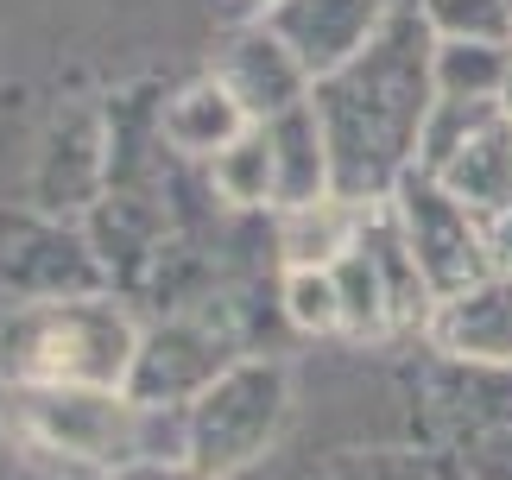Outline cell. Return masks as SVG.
<instances>
[{"instance_id":"1","label":"cell","mask_w":512,"mask_h":480,"mask_svg":"<svg viewBox=\"0 0 512 480\" xmlns=\"http://www.w3.org/2000/svg\"><path fill=\"white\" fill-rule=\"evenodd\" d=\"M329 158H336V196L354 209L392 203V190L418 171V146L437 108V32L418 0H399L386 32L310 89Z\"/></svg>"},{"instance_id":"2","label":"cell","mask_w":512,"mask_h":480,"mask_svg":"<svg viewBox=\"0 0 512 480\" xmlns=\"http://www.w3.org/2000/svg\"><path fill=\"white\" fill-rule=\"evenodd\" d=\"M140 354V323L114 291L64 304H13L0 316L7 386H121Z\"/></svg>"},{"instance_id":"3","label":"cell","mask_w":512,"mask_h":480,"mask_svg":"<svg viewBox=\"0 0 512 480\" xmlns=\"http://www.w3.org/2000/svg\"><path fill=\"white\" fill-rule=\"evenodd\" d=\"M7 424L32 455L108 480L140 462L146 411L121 386H7Z\"/></svg>"},{"instance_id":"4","label":"cell","mask_w":512,"mask_h":480,"mask_svg":"<svg viewBox=\"0 0 512 480\" xmlns=\"http://www.w3.org/2000/svg\"><path fill=\"white\" fill-rule=\"evenodd\" d=\"M247 323L234 310L228 291H215L209 304L165 310L159 323L140 329V354L127 373V398L146 411H190L234 360H247Z\"/></svg>"},{"instance_id":"5","label":"cell","mask_w":512,"mask_h":480,"mask_svg":"<svg viewBox=\"0 0 512 480\" xmlns=\"http://www.w3.org/2000/svg\"><path fill=\"white\" fill-rule=\"evenodd\" d=\"M291 417V373L272 354H247L190 405V462L209 480H234L279 443Z\"/></svg>"},{"instance_id":"6","label":"cell","mask_w":512,"mask_h":480,"mask_svg":"<svg viewBox=\"0 0 512 480\" xmlns=\"http://www.w3.org/2000/svg\"><path fill=\"white\" fill-rule=\"evenodd\" d=\"M392 222H399L411 259H418L430 297H462L468 285L494 278V240H487V222L475 209H462L430 171H411L399 190H392Z\"/></svg>"},{"instance_id":"7","label":"cell","mask_w":512,"mask_h":480,"mask_svg":"<svg viewBox=\"0 0 512 480\" xmlns=\"http://www.w3.org/2000/svg\"><path fill=\"white\" fill-rule=\"evenodd\" d=\"M0 285L13 291V304H64V297H102L108 272L83 228L38 215L0 240Z\"/></svg>"},{"instance_id":"8","label":"cell","mask_w":512,"mask_h":480,"mask_svg":"<svg viewBox=\"0 0 512 480\" xmlns=\"http://www.w3.org/2000/svg\"><path fill=\"white\" fill-rule=\"evenodd\" d=\"M392 7H399V0H272L266 26L298 51L310 83H329V76L348 70L354 57L386 32Z\"/></svg>"},{"instance_id":"9","label":"cell","mask_w":512,"mask_h":480,"mask_svg":"<svg viewBox=\"0 0 512 480\" xmlns=\"http://www.w3.org/2000/svg\"><path fill=\"white\" fill-rule=\"evenodd\" d=\"M215 76H222V89L241 102V114L253 120V127L285 120L291 108L310 102V89H317L310 70L298 64V51H291L266 19H247V26L228 38L222 57H215Z\"/></svg>"},{"instance_id":"10","label":"cell","mask_w":512,"mask_h":480,"mask_svg":"<svg viewBox=\"0 0 512 480\" xmlns=\"http://www.w3.org/2000/svg\"><path fill=\"white\" fill-rule=\"evenodd\" d=\"M38 215L51 222H76L108 196V120H95L89 108H70L38 146Z\"/></svg>"},{"instance_id":"11","label":"cell","mask_w":512,"mask_h":480,"mask_svg":"<svg viewBox=\"0 0 512 480\" xmlns=\"http://www.w3.org/2000/svg\"><path fill=\"white\" fill-rule=\"evenodd\" d=\"M430 348L462 367H512V278H481L430 310Z\"/></svg>"},{"instance_id":"12","label":"cell","mask_w":512,"mask_h":480,"mask_svg":"<svg viewBox=\"0 0 512 480\" xmlns=\"http://www.w3.org/2000/svg\"><path fill=\"white\" fill-rule=\"evenodd\" d=\"M266 139H272V190H279L272 215H298L336 196V158H329V133L310 102L291 108L285 120H272Z\"/></svg>"},{"instance_id":"13","label":"cell","mask_w":512,"mask_h":480,"mask_svg":"<svg viewBox=\"0 0 512 480\" xmlns=\"http://www.w3.org/2000/svg\"><path fill=\"white\" fill-rule=\"evenodd\" d=\"M253 120L241 114V102L222 89V76H196V83L171 89L165 95V114H159V133H165V152L171 158H190V165H209L222 158L234 139H241Z\"/></svg>"},{"instance_id":"14","label":"cell","mask_w":512,"mask_h":480,"mask_svg":"<svg viewBox=\"0 0 512 480\" xmlns=\"http://www.w3.org/2000/svg\"><path fill=\"white\" fill-rule=\"evenodd\" d=\"M437 184L456 196L462 209H475L487 228L506 222L512 215V120L487 127L481 139H468V146L437 171Z\"/></svg>"},{"instance_id":"15","label":"cell","mask_w":512,"mask_h":480,"mask_svg":"<svg viewBox=\"0 0 512 480\" xmlns=\"http://www.w3.org/2000/svg\"><path fill=\"white\" fill-rule=\"evenodd\" d=\"M361 215L342 203V196H329L317 209H298V215H272V234H279V266L285 272H329L342 266L354 253V234H361Z\"/></svg>"},{"instance_id":"16","label":"cell","mask_w":512,"mask_h":480,"mask_svg":"<svg viewBox=\"0 0 512 480\" xmlns=\"http://www.w3.org/2000/svg\"><path fill=\"white\" fill-rule=\"evenodd\" d=\"M215 203L241 209V215H272L279 209V190H272V139L266 127H247L222 158H209L203 165Z\"/></svg>"},{"instance_id":"17","label":"cell","mask_w":512,"mask_h":480,"mask_svg":"<svg viewBox=\"0 0 512 480\" xmlns=\"http://www.w3.org/2000/svg\"><path fill=\"white\" fill-rule=\"evenodd\" d=\"M506 70H512V45L437 38V95H449V102H500Z\"/></svg>"},{"instance_id":"18","label":"cell","mask_w":512,"mask_h":480,"mask_svg":"<svg viewBox=\"0 0 512 480\" xmlns=\"http://www.w3.org/2000/svg\"><path fill=\"white\" fill-rule=\"evenodd\" d=\"M323 480H475L449 449H348Z\"/></svg>"},{"instance_id":"19","label":"cell","mask_w":512,"mask_h":480,"mask_svg":"<svg viewBox=\"0 0 512 480\" xmlns=\"http://www.w3.org/2000/svg\"><path fill=\"white\" fill-rule=\"evenodd\" d=\"M329 272H336L342 323H348L342 342H386V335H399V323H392V304H386V285H380V272H373L361 253H348L342 266H329Z\"/></svg>"},{"instance_id":"20","label":"cell","mask_w":512,"mask_h":480,"mask_svg":"<svg viewBox=\"0 0 512 480\" xmlns=\"http://www.w3.org/2000/svg\"><path fill=\"white\" fill-rule=\"evenodd\" d=\"M279 316H285V329L317 335V342H329V335H348L336 272H279Z\"/></svg>"},{"instance_id":"21","label":"cell","mask_w":512,"mask_h":480,"mask_svg":"<svg viewBox=\"0 0 512 480\" xmlns=\"http://www.w3.org/2000/svg\"><path fill=\"white\" fill-rule=\"evenodd\" d=\"M506 108L500 102H449V95H437V108H430V127H424V146H418V171L437 177L449 158H456L468 139H481L487 127H500Z\"/></svg>"},{"instance_id":"22","label":"cell","mask_w":512,"mask_h":480,"mask_svg":"<svg viewBox=\"0 0 512 480\" xmlns=\"http://www.w3.org/2000/svg\"><path fill=\"white\" fill-rule=\"evenodd\" d=\"M437 38L468 45H512V0H418Z\"/></svg>"},{"instance_id":"23","label":"cell","mask_w":512,"mask_h":480,"mask_svg":"<svg viewBox=\"0 0 512 480\" xmlns=\"http://www.w3.org/2000/svg\"><path fill=\"white\" fill-rule=\"evenodd\" d=\"M108 480H209L196 462H133L121 474H108Z\"/></svg>"},{"instance_id":"24","label":"cell","mask_w":512,"mask_h":480,"mask_svg":"<svg viewBox=\"0 0 512 480\" xmlns=\"http://www.w3.org/2000/svg\"><path fill=\"white\" fill-rule=\"evenodd\" d=\"M487 240H494V272H500V278H512V215L487 228Z\"/></svg>"},{"instance_id":"25","label":"cell","mask_w":512,"mask_h":480,"mask_svg":"<svg viewBox=\"0 0 512 480\" xmlns=\"http://www.w3.org/2000/svg\"><path fill=\"white\" fill-rule=\"evenodd\" d=\"M500 108H506V120H512V70H506V95H500Z\"/></svg>"},{"instance_id":"26","label":"cell","mask_w":512,"mask_h":480,"mask_svg":"<svg viewBox=\"0 0 512 480\" xmlns=\"http://www.w3.org/2000/svg\"><path fill=\"white\" fill-rule=\"evenodd\" d=\"M247 7H253V19H266V7H272V0H247Z\"/></svg>"}]
</instances>
